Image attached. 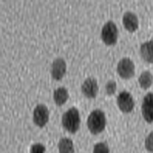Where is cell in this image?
<instances>
[{"mask_svg": "<svg viewBox=\"0 0 153 153\" xmlns=\"http://www.w3.org/2000/svg\"><path fill=\"white\" fill-rule=\"evenodd\" d=\"M88 129L92 134L97 135L102 133L106 126L105 113L101 109H95L90 113L87 120Z\"/></svg>", "mask_w": 153, "mask_h": 153, "instance_id": "6da1fadb", "label": "cell"}, {"mask_svg": "<svg viewBox=\"0 0 153 153\" xmlns=\"http://www.w3.org/2000/svg\"><path fill=\"white\" fill-rule=\"evenodd\" d=\"M61 124L68 133L75 134V133L78 132L81 124V117L79 110L76 107H71L68 110H66L65 114L62 115Z\"/></svg>", "mask_w": 153, "mask_h": 153, "instance_id": "7a4b0ae2", "label": "cell"}, {"mask_svg": "<svg viewBox=\"0 0 153 153\" xmlns=\"http://www.w3.org/2000/svg\"><path fill=\"white\" fill-rule=\"evenodd\" d=\"M101 39L106 45H114L118 39V30L112 21L107 22L101 30Z\"/></svg>", "mask_w": 153, "mask_h": 153, "instance_id": "3957f363", "label": "cell"}, {"mask_svg": "<svg viewBox=\"0 0 153 153\" xmlns=\"http://www.w3.org/2000/svg\"><path fill=\"white\" fill-rule=\"evenodd\" d=\"M117 74L123 79H131L135 75V65L131 58L125 57L117 63Z\"/></svg>", "mask_w": 153, "mask_h": 153, "instance_id": "277c9868", "label": "cell"}, {"mask_svg": "<svg viewBox=\"0 0 153 153\" xmlns=\"http://www.w3.org/2000/svg\"><path fill=\"white\" fill-rule=\"evenodd\" d=\"M117 103L120 111H123L124 113L131 112L135 107L134 98L127 91H123V92L120 93V95L117 96Z\"/></svg>", "mask_w": 153, "mask_h": 153, "instance_id": "5b68a950", "label": "cell"}, {"mask_svg": "<svg viewBox=\"0 0 153 153\" xmlns=\"http://www.w3.org/2000/svg\"><path fill=\"white\" fill-rule=\"evenodd\" d=\"M33 120L39 128L45 127L49 120V110L47 106L44 104L37 105L33 112Z\"/></svg>", "mask_w": 153, "mask_h": 153, "instance_id": "8992f818", "label": "cell"}, {"mask_svg": "<svg viewBox=\"0 0 153 153\" xmlns=\"http://www.w3.org/2000/svg\"><path fill=\"white\" fill-rule=\"evenodd\" d=\"M142 115L148 124L153 123V92L147 93L143 98Z\"/></svg>", "mask_w": 153, "mask_h": 153, "instance_id": "52a82bcc", "label": "cell"}, {"mask_svg": "<svg viewBox=\"0 0 153 153\" xmlns=\"http://www.w3.org/2000/svg\"><path fill=\"white\" fill-rule=\"evenodd\" d=\"M82 93L84 96L87 98H95L98 94L99 87H98V83L94 78H88L84 81L82 84Z\"/></svg>", "mask_w": 153, "mask_h": 153, "instance_id": "ba28073f", "label": "cell"}, {"mask_svg": "<svg viewBox=\"0 0 153 153\" xmlns=\"http://www.w3.org/2000/svg\"><path fill=\"white\" fill-rule=\"evenodd\" d=\"M66 73V62L63 58H56L51 65V76L55 81H60Z\"/></svg>", "mask_w": 153, "mask_h": 153, "instance_id": "9c48e42d", "label": "cell"}, {"mask_svg": "<svg viewBox=\"0 0 153 153\" xmlns=\"http://www.w3.org/2000/svg\"><path fill=\"white\" fill-rule=\"evenodd\" d=\"M123 24H124L126 30H128L131 33L137 31V29L139 28V19H138L137 16L132 11H128L124 14Z\"/></svg>", "mask_w": 153, "mask_h": 153, "instance_id": "30bf717a", "label": "cell"}, {"mask_svg": "<svg viewBox=\"0 0 153 153\" xmlns=\"http://www.w3.org/2000/svg\"><path fill=\"white\" fill-rule=\"evenodd\" d=\"M140 53L146 62L153 63V40L143 43L140 48Z\"/></svg>", "mask_w": 153, "mask_h": 153, "instance_id": "8fae6325", "label": "cell"}, {"mask_svg": "<svg viewBox=\"0 0 153 153\" xmlns=\"http://www.w3.org/2000/svg\"><path fill=\"white\" fill-rule=\"evenodd\" d=\"M68 91L65 87H59L54 91L53 93V100L57 106H61L68 101Z\"/></svg>", "mask_w": 153, "mask_h": 153, "instance_id": "7c38bea8", "label": "cell"}, {"mask_svg": "<svg viewBox=\"0 0 153 153\" xmlns=\"http://www.w3.org/2000/svg\"><path fill=\"white\" fill-rule=\"evenodd\" d=\"M59 153H75L74 142L68 138H62L58 143Z\"/></svg>", "mask_w": 153, "mask_h": 153, "instance_id": "4fadbf2b", "label": "cell"}, {"mask_svg": "<svg viewBox=\"0 0 153 153\" xmlns=\"http://www.w3.org/2000/svg\"><path fill=\"white\" fill-rule=\"evenodd\" d=\"M153 83V76L149 71H144L139 76V85L142 89L147 90L151 87Z\"/></svg>", "mask_w": 153, "mask_h": 153, "instance_id": "5bb4252c", "label": "cell"}, {"mask_svg": "<svg viewBox=\"0 0 153 153\" xmlns=\"http://www.w3.org/2000/svg\"><path fill=\"white\" fill-rule=\"evenodd\" d=\"M93 153H109V147L107 146L106 143L99 142L95 144L93 148Z\"/></svg>", "mask_w": 153, "mask_h": 153, "instance_id": "9a60e30c", "label": "cell"}, {"mask_svg": "<svg viewBox=\"0 0 153 153\" xmlns=\"http://www.w3.org/2000/svg\"><path fill=\"white\" fill-rule=\"evenodd\" d=\"M46 147L41 143H36V144L32 145L30 153H45Z\"/></svg>", "mask_w": 153, "mask_h": 153, "instance_id": "2e32d148", "label": "cell"}, {"mask_svg": "<svg viewBox=\"0 0 153 153\" xmlns=\"http://www.w3.org/2000/svg\"><path fill=\"white\" fill-rule=\"evenodd\" d=\"M105 90H106V93L108 95H112L115 93L117 91V83L114 81H109L105 86Z\"/></svg>", "mask_w": 153, "mask_h": 153, "instance_id": "e0dca14e", "label": "cell"}, {"mask_svg": "<svg viewBox=\"0 0 153 153\" xmlns=\"http://www.w3.org/2000/svg\"><path fill=\"white\" fill-rule=\"evenodd\" d=\"M145 147H146L147 151L153 152V132H151L146 137V140H145Z\"/></svg>", "mask_w": 153, "mask_h": 153, "instance_id": "ac0fdd59", "label": "cell"}]
</instances>
